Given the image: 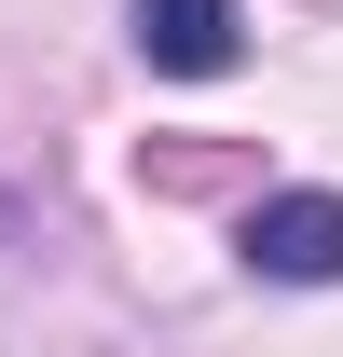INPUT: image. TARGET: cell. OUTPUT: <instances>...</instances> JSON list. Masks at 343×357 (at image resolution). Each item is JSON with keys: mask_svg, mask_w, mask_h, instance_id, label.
Instances as JSON below:
<instances>
[{"mask_svg": "<svg viewBox=\"0 0 343 357\" xmlns=\"http://www.w3.org/2000/svg\"><path fill=\"white\" fill-rule=\"evenodd\" d=\"M124 28H137V55L165 69V83H220L234 69V0H124Z\"/></svg>", "mask_w": 343, "mask_h": 357, "instance_id": "cell-2", "label": "cell"}, {"mask_svg": "<svg viewBox=\"0 0 343 357\" xmlns=\"http://www.w3.org/2000/svg\"><path fill=\"white\" fill-rule=\"evenodd\" d=\"M234 248H247V275H275V289H343V192H316V178H302V192H261Z\"/></svg>", "mask_w": 343, "mask_h": 357, "instance_id": "cell-1", "label": "cell"}, {"mask_svg": "<svg viewBox=\"0 0 343 357\" xmlns=\"http://www.w3.org/2000/svg\"><path fill=\"white\" fill-rule=\"evenodd\" d=\"M14 234H28V206H14V192H0V248H14Z\"/></svg>", "mask_w": 343, "mask_h": 357, "instance_id": "cell-3", "label": "cell"}]
</instances>
